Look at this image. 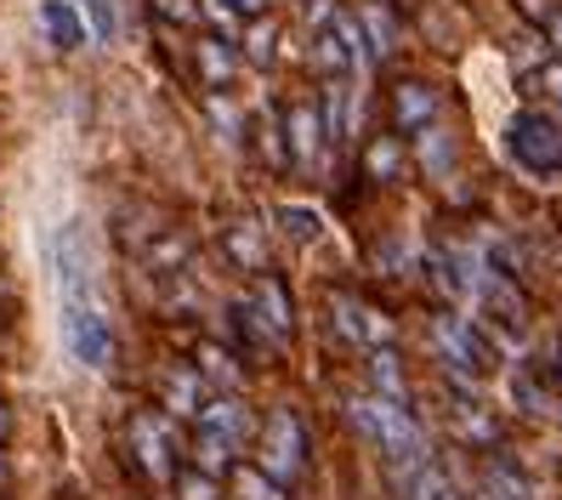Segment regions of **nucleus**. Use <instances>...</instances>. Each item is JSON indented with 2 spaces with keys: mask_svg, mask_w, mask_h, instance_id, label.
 <instances>
[{
  "mask_svg": "<svg viewBox=\"0 0 562 500\" xmlns=\"http://www.w3.org/2000/svg\"><path fill=\"white\" fill-rule=\"evenodd\" d=\"M506 154L517 159V171L557 182L562 177V120L546 109H517L506 120Z\"/></svg>",
  "mask_w": 562,
  "mask_h": 500,
  "instance_id": "f03ea898",
  "label": "nucleus"
},
{
  "mask_svg": "<svg viewBox=\"0 0 562 500\" xmlns=\"http://www.w3.org/2000/svg\"><path fill=\"white\" fill-rule=\"evenodd\" d=\"M358 29H363V46H370V57H386L392 41H398V29H392V18L381 7H363L358 12Z\"/></svg>",
  "mask_w": 562,
  "mask_h": 500,
  "instance_id": "a211bd4d",
  "label": "nucleus"
},
{
  "mask_svg": "<svg viewBox=\"0 0 562 500\" xmlns=\"http://www.w3.org/2000/svg\"><path fill=\"white\" fill-rule=\"evenodd\" d=\"M370 381H375V392L381 398H409V387H404V370H398V358H392V347H370Z\"/></svg>",
  "mask_w": 562,
  "mask_h": 500,
  "instance_id": "f3484780",
  "label": "nucleus"
},
{
  "mask_svg": "<svg viewBox=\"0 0 562 500\" xmlns=\"http://www.w3.org/2000/svg\"><path fill=\"white\" fill-rule=\"evenodd\" d=\"M540 86L551 91V103L562 109V63H557V69H546V75H540Z\"/></svg>",
  "mask_w": 562,
  "mask_h": 500,
  "instance_id": "72a5a7b5",
  "label": "nucleus"
},
{
  "mask_svg": "<svg viewBox=\"0 0 562 500\" xmlns=\"http://www.w3.org/2000/svg\"><path fill=\"white\" fill-rule=\"evenodd\" d=\"M57 324H63V347L80 370H109L114 364V330H109V313H103V296L97 302H57Z\"/></svg>",
  "mask_w": 562,
  "mask_h": 500,
  "instance_id": "7ed1b4c3",
  "label": "nucleus"
},
{
  "mask_svg": "<svg viewBox=\"0 0 562 500\" xmlns=\"http://www.w3.org/2000/svg\"><path fill=\"white\" fill-rule=\"evenodd\" d=\"M347 415H352V426L370 438L386 460H392V473L398 478H415L426 460V432L415 426V415L398 404V398H381V392H363V398H352L347 404Z\"/></svg>",
  "mask_w": 562,
  "mask_h": 500,
  "instance_id": "f257e3e1",
  "label": "nucleus"
},
{
  "mask_svg": "<svg viewBox=\"0 0 562 500\" xmlns=\"http://www.w3.org/2000/svg\"><path fill=\"white\" fill-rule=\"evenodd\" d=\"M177 495H182V500H222V489H216L205 473H182V478H177Z\"/></svg>",
  "mask_w": 562,
  "mask_h": 500,
  "instance_id": "cd10ccee",
  "label": "nucleus"
},
{
  "mask_svg": "<svg viewBox=\"0 0 562 500\" xmlns=\"http://www.w3.org/2000/svg\"><path fill=\"white\" fill-rule=\"evenodd\" d=\"M222 251L234 256V268H268V245H261V233H256L250 222H234V227H227Z\"/></svg>",
  "mask_w": 562,
  "mask_h": 500,
  "instance_id": "2eb2a0df",
  "label": "nucleus"
},
{
  "mask_svg": "<svg viewBox=\"0 0 562 500\" xmlns=\"http://www.w3.org/2000/svg\"><path fill=\"white\" fill-rule=\"evenodd\" d=\"M551 46H557V52H562V12H557V18H551Z\"/></svg>",
  "mask_w": 562,
  "mask_h": 500,
  "instance_id": "c9c22d12",
  "label": "nucleus"
},
{
  "mask_svg": "<svg viewBox=\"0 0 562 500\" xmlns=\"http://www.w3.org/2000/svg\"><path fill=\"white\" fill-rule=\"evenodd\" d=\"M165 404H171L177 415H200V370L165 376Z\"/></svg>",
  "mask_w": 562,
  "mask_h": 500,
  "instance_id": "aec40b11",
  "label": "nucleus"
},
{
  "mask_svg": "<svg viewBox=\"0 0 562 500\" xmlns=\"http://www.w3.org/2000/svg\"><path fill=\"white\" fill-rule=\"evenodd\" d=\"M273 216H279V227L290 233V240H302V245L318 240V211L313 205H279Z\"/></svg>",
  "mask_w": 562,
  "mask_h": 500,
  "instance_id": "b1692460",
  "label": "nucleus"
},
{
  "mask_svg": "<svg viewBox=\"0 0 562 500\" xmlns=\"http://www.w3.org/2000/svg\"><path fill=\"white\" fill-rule=\"evenodd\" d=\"M284 137H290V159L295 165H318V154H324V120H318V109L295 103L290 120H284Z\"/></svg>",
  "mask_w": 562,
  "mask_h": 500,
  "instance_id": "f8f14e48",
  "label": "nucleus"
},
{
  "mask_svg": "<svg viewBox=\"0 0 562 500\" xmlns=\"http://www.w3.org/2000/svg\"><path fill=\"white\" fill-rule=\"evenodd\" d=\"M35 23H41V41H46L52 52H80V46L91 41V29H86V18H80L75 0H41Z\"/></svg>",
  "mask_w": 562,
  "mask_h": 500,
  "instance_id": "0eeeda50",
  "label": "nucleus"
},
{
  "mask_svg": "<svg viewBox=\"0 0 562 500\" xmlns=\"http://www.w3.org/2000/svg\"><path fill=\"white\" fill-rule=\"evenodd\" d=\"M363 159H370V171H375V177H398V171H404V148L392 143V137L370 143V154H363Z\"/></svg>",
  "mask_w": 562,
  "mask_h": 500,
  "instance_id": "a878e982",
  "label": "nucleus"
},
{
  "mask_svg": "<svg viewBox=\"0 0 562 500\" xmlns=\"http://www.w3.org/2000/svg\"><path fill=\"white\" fill-rule=\"evenodd\" d=\"M324 137L329 143H341L347 131H352V86H347V75H329L324 80Z\"/></svg>",
  "mask_w": 562,
  "mask_h": 500,
  "instance_id": "ddd939ff",
  "label": "nucleus"
},
{
  "mask_svg": "<svg viewBox=\"0 0 562 500\" xmlns=\"http://www.w3.org/2000/svg\"><path fill=\"white\" fill-rule=\"evenodd\" d=\"M182 262H188V240L182 233H165V240L148 251V274H177Z\"/></svg>",
  "mask_w": 562,
  "mask_h": 500,
  "instance_id": "5701e85b",
  "label": "nucleus"
},
{
  "mask_svg": "<svg viewBox=\"0 0 562 500\" xmlns=\"http://www.w3.org/2000/svg\"><path fill=\"white\" fill-rule=\"evenodd\" d=\"M75 7H80V18H86V29H91V41H97V46H114V35H120L114 0H75Z\"/></svg>",
  "mask_w": 562,
  "mask_h": 500,
  "instance_id": "6ab92c4d",
  "label": "nucleus"
},
{
  "mask_svg": "<svg viewBox=\"0 0 562 500\" xmlns=\"http://www.w3.org/2000/svg\"><path fill=\"white\" fill-rule=\"evenodd\" d=\"M216 7H227L234 18H256L261 7H268V0H216Z\"/></svg>",
  "mask_w": 562,
  "mask_h": 500,
  "instance_id": "473e14b6",
  "label": "nucleus"
},
{
  "mask_svg": "<svg viewBox=\"0 0 562 500\" xmlns=\"http://www.w3.org/2000/svg\"><path fill=\"white\" fill-rule=\"evenodd\" d=\"M0 478H7V455H0Z\"/></svg>",
  "mask_w": 562,
  "mask_h": 500,
  "instance_id": "e433bc0d",
  "label": "nucleus"
},
{
  "mask_svg": "<svg viewBox=\"0 0 562 500\" xmlns=\"http://www.w3.org/2000/svg\"><path fill=\"white\" fill-rule=\"evenodd\" d=\"M313 52H318V63H324L329 75H358L363 63H370V46H363V29H358L352 12H329V18H318V41H313Z\"/></svg>",
  "mask_w": 562,
  "mask_h": 500,
  "instance_id": "39448f33",
  "label": "nucleus"
},
{
  "mask_svg": "<svg viewBox=\"0 0 562 500\" xmlns=\"http://www.w3.org/2000/svg\"><path fill=\"white\" fill-rule=\"evenodd\" d=\"M392 120H398V131H426L438 120V91L426 80H404L392 91Z\"/></svg>",
  "mask_w": 562,
  "mask_h": 500,
  "instance_id": "9b49d317",
  "label": "nucleus"
},
{
  "mask_svg": "<svg viewBox=\"0 0 562 500\" xmlns=\"http://www.w3.org/2000/svg\"><path fill=\"white\" fill-rule=\"evenodd\" d=\"M154 7H159L165 18H171V23H193V12H200L193 0H154Z\"/></svg>",
  "mask_w": 562,
  "mask_h": 500,
  "instance_id": "2f4dec72",
  "label": "nucleus"
},
{
  "mask_svg": "<svg viewBox=\"0 0 562 500\" xmlns=\"http://www.w3.org/2000/svg\"><path fill=\"white\" fill-rule=\"evenodd\" d=\"M404 484L415 489V500H467V495H460V489L449 484V473H443V466H432V460H426L415 478H404Z\"/></svg>",
  "mask_w": 562,
  "mask_h": 500,
  "instance_id": "412c9836",
  "label": "nucleus"
},
{
  "mask_svg": "<svg viewBox=\"0 0 562 500\" xmlns=\"http://www.w3.org/2000/svg\"><path fill=\"white\" fill-rule=\"evenodd\" d=\"M200 370H205V376H216V381H227V387L239 381V370L227 364V353H222V347H205V353H200Z\"/></svg>",
  "mask_w": 562,
  "mask_h": 500,
  "instance_id": "c85d7f7f",
  "label": "nucleus"
},
{
  "mask_svg": "<svg viewBox=\"0 0 562 500\" xmlns=\"http://www.w3.org/2000/svg\"><path fill=\"white\" fill-rule=\"evenodd\" d=\"M483 500H535V489H528V478L512 473L506 460H488L483 466Z\"/></svg>",
  "mask_w": 562,
  "mask_h": 500,
  "instance_id": "dca6fc26",
  "label": "nucleus"
},
{
  "mask_svg": "<svg viewBox=\"0 0 562 500\" xmlns=\"http://www.w3.org/2000/svg\"><path fill=\"white\" fill-rule=\"evenodd\" d=\"M307 460V438H302V421L290 410H273L268 426H261V473L268 478H295Z\"/></svg>",
  "mask_w": 562,
  "mask_h": 500,
  "instance_id": "423d86ee",
  "label": "nucleus"
},
{
  "mask_svg": "<svg viewBox=\"0 0 562 500\" xmlns=\"http://www.w3.org/2000/svg\"><path fill=\"white\" fill-rule=\"evenodd\" d=\"M250 319L261 324L268 342H284L295 330V308H290V290L279 279H256V296H250Z\"/></svg>",
  "mask_w": 562,
  "mask_h": 500,
  "instance_id": "6e6552de",
  "label": "nucleus"
},
{
  "mask_svg": "<svg viewBox=\"0 0 562 500\" xmlns=\"http://www.w3.org/2000/svg\"><path fill=\"white\" fill-rule=\"evenodd\" d=\"M420 154H426V165H432V171L443 177V171H449V154H454V148H449V137H443L438 125H426V131H420Z\"/></svg>",
  "mask_w": 562,
  "mask_h": 500,
  "instance_id": "bb28decb",
  "label": "nucleus"
},
{
  "mask_svg": "<svg viewBox=\"0 0 562 500\" xmlns=\"http://www.w3.org/2000/svg\"><path fill=\"white\" fill-rule=\"evenodd\" d=\"M7 432H12V410L0 404V444H7Z\"/></svg>",
  "mask_w": 562,
  "mask_h": 500,
  "instance_id": "f704fd0d",
  "label": "nucleus"
},
{
  "mask_svg": "<svg viewBox=\"0 0 562 500\" xmlns=\"http://www.w3.org/2000/svg\"><path fill=\"white\" fill-rule=\"evenodd\" d=\"M227 455H234V444L216 438V432H200V460L205 466H227Z\"/></svg>",
  "mask_w": 562,
  "mask_h": 500,
  "instance_id": "c756f323",
  "label": "nucleus"
},
{
  "mask_svg": "<svg viewBox=\"0 0 562 500\" xmlns=\"http://www.w3.org/2000/svg\"><path fill=\"white\" fill-rule=\"evenodd\" d=\"M234 52H227L222 41H200V69H205V80L211 86H227V75H234Z\"/></svg>",
  "mask_w": 562,
  "mask_h": 500,
  "instance_id": "393cba45",
  "label": "nucleus"
},
{
  "mask_svg": "<svg viewBox=\"0 0 562 500\" xmlns=\"http://www.w3.org/2000/svg\"><path fill=\"white\" fill-rule=\"evenodd\" d=\"M336 324H341V336L358 342V347H386L392 342V319L352 302V296H336Z\"/></svg>",
  "mask_w": 562,
  "mask_h": 500,
  "instance_id": "1a4fd4ad",
  "label": "nucleus"
},
{
  "mask_svg": "<svg viewBox=\"0 0 562 500\" xmlns=\"http://www.w3.org/2000/svg\"><path fill=\"white\" fill-rule=\"evenodd\" d=\"M432 347L449 364V376H483L488 364H494V342L483 336V324L477 319H460V313H443L432 324Z\"/></svg>",
  "mask_w": 562,
  "mask_h": 500,
  "instance_id": "20e7f679",
  "label": "nucleus"
},
{
  "mask_svg": "<svg viewBox=\"0 0 562 500\" xmlns=\"http://www.w3.org/2000/svg\"><path fill=\"white\" fill-rule=\"evenodd\" d=\"M557 262H562V245H557Z\"/></svg>",
  "mask_w": 562,
  "mask_h": 500,
  "instance_id": "4c0bfd02",
  "label": "nucleus"
},
{
  "mask_svg": "<svg viewBox=\"0 0 562 500\" xmlns=\"http://www.w3.org/2000/svg\"><path fill=\"white\" fill-rule=\"evenodd\" d=\"M273 41H279V35H273V23H256V29H250V57H256V63H268V57H273Z\"/></svg>",
  "mask_w": 562,
  "mask_h": 500,
  "instance_id": "7c9ffc66",
  "label": "nucleus"
},
{
  "mask_svg": "<svg viewBox=\"0 0 562 500\" xmlns=\"http://www.w3.org/2000/svg\"><path fill=\"white\" fill-rule=\"evenodd\" d=\"M131 444H137V460L154 478H171V426L159 415H137L131 421Z\"/></svg>",
  "mask_w": 562,
  "mask_h": 500,
  "instance_id": "9d476101",
  "label": "nucleus"
},
{
  "mask_svg": "<svg viewBox=\"0 0 562 500\" xmlns=\"http://www.w3.org/2000/svg\"><path fill=\"white\" fill-rule=\"evenodd\" d=\"M200 432H216V438L239 444L250 432V415H245V404H234V398H211V404H200Z\"/></svg>",
  "mask_w": 562,
  "mask_h": 500,
  "instance_id": "4468645a",
  "label": "nucleus"
},
{
  "mask_svg": "<svg viewBox=\"0 0 562 500\" xmlns=\"http://www.w3.org/2000/svg\"><path fill=\"white\" fill-rule=\"evenodd\" d=\"M234 495H239V500H290V495L279 489V478H268L261 466H239V473H234Z\"/></svg>",
  "mask_w": 562,
  "mask_h": 500,
  "instance_id": "4be33fe9",
  "label": "nucleus"
}]
</instances>
